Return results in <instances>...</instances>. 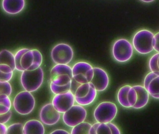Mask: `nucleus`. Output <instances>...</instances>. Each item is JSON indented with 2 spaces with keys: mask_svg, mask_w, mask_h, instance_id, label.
Returning a JSON list of instances; mask_svg holds the SVG:
<instances>
[{
  "mask_svg": "<svg viewBox=\"0 0 159 134\" xmlns=\"http://www.w3.org/2000/svg\"><path fill=\"white\" fill-rule=\"evenodd\" d=\"M30 49L28 48H22L19 49L16 52L15 55V66H16V70L19 71V72H22L24 71L23 68L21 67L20 65V60L23 54L27 52Z\"/></svg>",
  "mask_w": 159,
  "mask_h": 134,
  "instance_id": "nucleus-24",
  "label": "nucleus"
},
{
  "mask_svg": "<svg viewBox=\"0 0 159 134\" xmlns=\"http://www.w3.org/2000/svg\"><path fill=\"white\" fill-rule=\"evenodd\" d=\"M45 131L43 122L38 120H30L23 125V134H44Z\"/></svg>",
  "mask_w": 159,
  "mask_h": 134,
  "instance_id": "nucleus-16",
  "label": "nucleus"
},
{
  "mask_svg": "<svg viewBox=\"0 0 159 134\" xmlns=\"http://www.w3.org/2000/svg\"><path fill=\"white\" fill-rule=\"evenodd\" d=\"M44 81V72L41 67L34 70H24L21 72L20 82L24 90L32 93L42 86Z\"/></svg>",
  "mask_w": 159,
  "mask_h": 134,
  "instance_id": "nucleus-1",
  "label": "nucleus"
},
{
  "mask_svg": "<svg viewBox=\"0 0 159 134\" xmlns=\"http://www.w3.org/2000/svg\"><path fill=\"white\" fill-rule=\"evenodd\" d=\"M5 64L9 65L14 71L16 70L15 55L9 50L3 49L0 51V64Z\"/></svg>",
  "mask_w": 159,
  "mask_h": 134,
  "instance_id": "nucleus-19",
  "label": "nucleus"
},
{
  "mask_svg": "<svg viewBox=\"0 0 159 134\" xmlns=\"http://www.w3.org/2000/svg\"><path fill=\"white\" fill-rule=\"evenodd\" d=\"M151 96L153 97V98H155V99H159V94L157 95H152Z\"/></svg>",
  "mask_w": 159,
  "mask_h": 134,
  "instance_id": "nucleus-36",
  "label": "nucleus"
},
{
  "mask_svg": "<svg viewBox=\"0 0 159 134\" xmlns=\"http://www.w3.org/2000/svg\"><path fill=\"white\" fill-rule=\"evenodd\" d=\"M50 134H69V132L66 131V130H62V129H58L50 133Z\"/></svg>",
  "mask_w": 159,
  "mask_h": 134,
  "instance_id": "nucleus-34",
  "label": "nucleus"
},
{
  "mask_svg": "<svg viewBox=\"0 0 159 134\" xmlns=\"http://www.w3.org/2000/svg\"><path fill=\"white\" fill-rule=\"evenodd\" d=\"M87 112L84 107L79 104L74 105L63 113L62 120L68 127L73 128L86 120Z\"/></svg>",
  "mask_w": 159,
  "mask_h": 134,
  "instance_id": "nucleus-9",
  "label": "nucleus"
},
{
  "mask_svg": "<svg viewBox=\"0 0 159 134\" xmlns=\"http://www.w3.org/2000/svg\"><path fill=\"white\" fill-rule=\"evenodd\" d=\"M23 125L20 122H16L7 126V134H23Z\"/></svg>",
  "mask_w": 159,
  "mask_h": 134,
  "instance_id": "nucleus-25",
  "label": "nucleus"
},
{
  "mask_svg": "<svg viewBox=\"0 0 159 134\" xmlns=\"http://www.w3.org/2000/svg\"><path fill=\"white\" fill-rule=\"evenodd\" d=\"M153 46L154 50L159 53V32L154 35L153 41Z\"/></svg>",
  "mask_w": 159,
  "mask_h": 134,
  "instance_id": "nucleus-32",
  "label": "nucleus"
},
{
  "mask_svg": "<svg viewBox=\"0 0 159 134\" xmlns=\"http://www.w3.org/2000/svg\"><path fill=\"white\" fill-rule=\"evenodd\" d=\"M97 95V91L90 82L80 84L74 93L75 103L82 106L91 104Z\"/></svg>",
  "mask_w": 159,
  "mask_h": 134,
  "instance_id": "nucleus-6",
  "label": "nucleus"
},
{
  "mask_svg": "<svg viewBox=\"0 0 159 134\" xmlns=\"http://www.w3.org/2000/svg\"><path fill=\"white\" fill-rule=\"evenodd\" d=\"M131 86L126 85L121 87L117 93L118 102L120 104L125 108H131L128 101V93Z\"/></svg>",
  "mask_w": 159,
  "mask_h": 134,
  "instance_id": "nucleus-18",
  "label": "nucleus"
},
{
  "mask_svg": "<svg viewBox=\"0 0 159 134\" xmlns=\"http://www.w3.org/2000/svg\"><path fill=\"white\" fill-rule=\"evenodd\" d=\"M50 80L58 86L71 83L73 80L72 67L68 64H56L50 71Z\"/></svg>",
  "mask_w": 159,
  "mask_h": 134,
  "instance_id": "nucleus-7",
  "label": "nucleus"
},
{
  "mask_svg": "<svg viewBox=\"0 0 159 134\" xmlns=\"http://www.w3.org/2000/svg\"><path fill=\"white\" fill-rule=\"evenodd\" d=\"M134 48L129 41L124 38L116 40L113 44L112 54L116 61L124 63L129 61L133 57Z\"/></svg>",
  "mask_w": 159,
  "mask_h": 134,
  "instance_id": "nucleus-4",
  "label": "nucleus"
},
{
  "mask_svg": "<svg viewBox=\"0 0 159 134\" xmlns=\"http://www.w3.org/2000/svg\"><path fill=\"white\" fill-rule=\"evenodd\" d=\"M158 66L159 68V56L158 57Z\"/></svg>",
  "mask_w": 159,
  "mask_h": 134,
  "instance_id": "nucleus-37",
  "label": "nucleus"
},
{
  "mask_svg": "<svg viewBox=\"0 0 159 134\" xmlns=\"http://www.w3.org/2000/svg\"><path fill=\"white\" fill-rule=\"evenodd\" d=\"M12 104L9 96L0 95V115L6 114L11 111Z\"/></svg>",
  "mask_w": 159,
  "mask_h": 134,
  "instance_id": "nucleus-20",
  "label": "nucleus"
},
{
  "mask_svg": "<svg viewBox=\"0 0 159 134\" xmlns=\"http://www.w3.org/2000/svg\"><path fill=\"white\" fill-rule=\"evenodd\" d=\"M14 73H5L0 71V81H9L13 76Z\"/></svg>",
  "mask_w": 159,
  "mask_h": 134,
  "instance_id": "nucleus-30",
  "label": "nucleus"
},
{
  "mask_svg": "<svg viewBox=\"0 0 159 134\" xmlns=\"http://www.w3.org/2000/svg\"><path fill=\"white\" fill-rule=\"evenodd\" d=\"M7 127L4 123H0V134H7Z\"/></svg>",
  "mask_w": 159,
  "mask_h": 134,
  "instance_id": "nucleus-33",
  "label": "nucleus"
},
{
  "mask_svg": "<svg viewBox=\"0 0 159 134\" xmlns=\"http://www.w3.org/2000/svg\"><path fill=\"white\" fill-rule=\"evenodd\" d=\"M137 100V94L135 89L131 86L128 93V101L130 108L133 107Z\"/></svg>",
  "mask_w": 159,
  "mask_h": 134,
  "instance_id": "nucleus-28",
  "label": "nucleus"
},
{
  "mask_svg": "<svg viewBox=\"0 0 159 134\" xmlns=\"http://www.w3.org/2000/svg\"><path fill=\"white\" fill-rule=\"evenodd\" d=\"M12 88L9 81H0V95L5 94L10 96L12 94Z\"/></svg>",
  "mask_w": 159,
  "mask_h": 134,
  "instance_id": "nucleus-27",
  "label": "nucleus"
},
{
  "mask_svg": "<svg viewBox=\"0 0 159 134\" xmlns=\"http://www.w3.org/2000/svg\"><path fill=\"white\" fill-rule=\"evenodd\" d=\"M75 103L74 94L71 90L55 95L52 99L53 106L59 113H64L71 108Z\"/></svg>",
  "mask_w": 159,
  "mask_h": 134,
  "instance_id": "nucleus-12",
  "label": "nucleus"
},
{
  "mask_svg": "<svg viewBox=\"0 0 159 134\" xmlns=\"http://www.w3.org/2000/svg\"><path fill=\"white\" fill-rule=\"evenodd\" d=\"M140 1L144 2L150 3L151 2H154L155 0H140Z\"/></svg>",
  "mask_w": 159,
  "mask_h": 134,
  "instance_id": "nucleus-35",
  "label": "nucleus"
},
{
  "mask_svg": "<svg viewBox=\"0 0 159 134\" xmlns=\"http://www.w3.org/2000/svg\"><path fill=\"white\" fill-rule=\"evenodd\" d=\"M39 117L43 124L52 126L59 121L61 113L54 108L52 103H49L46 104L41 108Z\"/></svg>",
  "mask_w": 159,
  "mask_h": 134,
  "instance_id": "nucleus-13",
  "label": "nucleus"
},
{
  "mask_svg": "<svg viewBox=\"0 0 159 134\" xmlns=\"http://www.w3.org/2000/svg\"><path fill=\"white\" fill-rule=\"evenodd\" d=\"M159 56V53H157L153 55L149 61V68L150 71L152 72L159 71V68L158 66V58Z\"/></svg>",
  "mask_w": 159,
  "mask_h": 134,
  "instance_id": "nucleus-29",
  "label": "nucleus"
},
{
  "mask_svg": "<svg viewBox=\"0 0 159 134\" xmlns=\"http://www.w3.org/2000/svg\"><path fill=\"white\" fill-rule=\"evenodd\" d=\"M118 113V109L115 103L108 101L99 104L93 112V117L97 122L108 123L111 122L116 118Z\"/></svg>",
  "mask_w": 159,
  "mask_h": 134,
  "instance_id": "nucleus-5",
  "label": "nucleus"
},
{
  "mask_svg": "<svg viewBox=\"0 0 159 134\" xmlns=\"http://www.w3.org/2000/svg\"><path fill=\"white\" fill-rule=\"evenodd\" d=\"M15 111L20 115L26 116L33 112L35 106V100L31 93L24 90L15 96L12 103Z\"/></svg>",
  "mask_w": 159,
  "mask_h": 134,
  "instance_id": "nucleus-2",
  "label": "nucleus"
},
{
  "mask_svg": "<svg viewBox=\"0 0 159 134\" xmlns=\"http://www.w3.org/2000/svg\"><path fill=\"white\" fill-rule=\"evenodd\" d=\"M154 34L151 31L142 30L134 34L132 39L134 48L139 54L146 55L154 50L153 46Z\"/></svg>",
  "mask_w": 159,
  "mask_h": 134,
  "instance_id": "nucleus-3",
  "label": "nucleus"
},
{
  "mask_svg": "<svg viewBox=\"0 0 159 134\" xmlns=\"http://www.w3.org/2000/svg\"><path fill=\"white\" fill-rule=\"evenodd\" d=\"M2 8L5 12L9 15L18 14L24 9L25 0H2Z\"/></svg>",
  "mask_w": 159,
  "mask_h": 134,
  "instance_id": "nucleus-15",
  "label": "nucleus"
},
{
  "mask_svg": "<svg viewBox=\"0 0 159 134\" xmlns=\"http://www.w3.org/2000/svg\"><path fill=\"white\" fill-rule=\"evenodd\" d=\"M73 79L80 84L90 82L93 76V67L85 62H76L72 67Z\"/></svg>",
  "mask_w": 159,
  "mask_h": 134,
  "instance_id": "nucleus-10",
  "label": "nucleus"
},
{
  "mask_svg": "<svg viewBox=\"0 0 159 134\" xmlns=\"http://www.w3.org/2000/svg\"><path fill=\"white\" fill-rule=\"evenodd\" d=\"M145 89L151 95L159 94V73L149 81Z\"/></svg>",
  "mask_w": 159,
  "mask_h": 134,
  "instance_id": "nucleus-21",
  "label": "nucleus"
},
{
  "mask_svg": "<svg viewBox=\"0 0 159 134\" xmlns=\"http://www.w3.org/2000/svg\"><path fill=\"white\" fill-rule=\"evenodd\" d=\"M137 92V100L133 108L140 109L143 108L148 104L149 94L147 90L142 85H134L133 86Z\"/></svg>",
  "mask_w": 159,
  "mask_h": 134,
  "instance_id": "nucleus-17",
  "label": "nucleus"
},
{
  "mask_svg": "<svg viewBox=\"0 0 159 134\" xmlns=\"http://www.w3.org/2000/svg\"><path fill=\"white\" fill-rule=\"evenodd\" d=\"M12 116V112L11 111H9L6 114L0 115V123L4 124L7 123L11 118Z\"/></svg>",
  "mask_w": 159,
  "mask_h": 134,
  "instance_id": "nucleus-31",
  "label": "nucleus"
},
{
  "mask_svg": "<svg viewBox=\"0 0 159 134\" xmlns=\"http://www.w3.org/2000/svg\"><path fill=\"white\" fill-rule=\"evenodd\" d=\"M91 126L92 124L89 122H83L75 127H73L71 134H89L90 129Z\"/></svg>",
  "mask_w": 159,
  "mask_h": 134,
  "instance_id": "nucleus-22",
  "label": "nucleus"
},
{
  "mask_svg": "<svg viewBox=\"0 0 159 134\" xmlns=\"http://www.w3.org/2000/svg\"><path fill=\"white\" fill-rule=\"evenodd\" d=\"M73 57V49L68 44H58L51 50V59L56 64H69L71 62Z\"/></svg>",
  "mask_w": 159,
  "mask_h": 134,
  "instance_id": "nucleus-8",
  "label": "nucleus"
},
{
  "mask_svg": "<svg viewBox=\"0 0 159 134\" xmlns=\"http://www.w3.org/2000/svg\"><path fill=\"white\" fill-rule=\"evenodd\" d=\"M90 82L94 86L97 92L103 91L109 85L108 74L101 67H93V77Z\"/></svg>",
  "mask_w": 159,
  "mask_h": 134,
  "instance_id": "nucleus-14",
  "label": "nucleus"
},
{
  "mask_svg": "<svg viewBox=\"0 0 159 134\" xmlns=\"http://www.w3.org/2000/svg\"><path fill=\"white\" fill-rule=\"evenodd\" d=\"M112 134L110 122L108 123L98 122L96 130V134Z\"/></svg>",
  "mask_w": 159,
  "mask_h": 134,
  "instance_id": "nucleus-26",
  "label": "nucleus"
},
{
  "mask_svg": "<svg viewBox=\"0 0 159 134\" xmlns=\"http://www.w3.org/2000/svg\"><path fill=\"white\" fill-rule=\"evenodd\" d=\"M43 62V55L39 50L29 49L22 56L20 65L24 70H34L41 67Z\"/></svg>",
  "mask_w": 159,
  "mask_h": 134,
  "instance_id": "nucleus-11",
  "label": "nucleus"
},
{
  "mask_svg": "<svg viewBox=\"0 0 159 134\" xmlns=\"http://www.w3.org/2000/svg\"><path fill=\"white\" fill-rule=\"evenodd\" d=\"M72 82L67 84V85L58 86L55 85L52 82L50 83V89L51 92L54 95L59 94L66 92L68 91L71 90Z\"/></svg>",
  "mask_w": 159,
  "mask_h": 134,
  "instance_id": "nucleus-23",
  "label": "nucleus"
}]
</instances>
